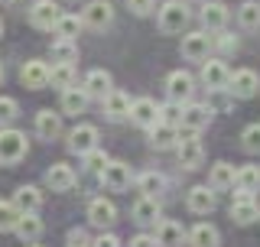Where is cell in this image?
I'll list each match as a JSON object with an SVG mask.
<instances>
[{"instance_id":"cell-9","label":"cell","mask_w":260,"mask_h":247,"mask_svg":"<svg viewBox=\"0 0 260 247\" xmlns=\"http://www.w3.org/2000/svg\"><path fill=\"white\" fill-rule=\"evenodd\" d=\"M208 52H211V36H208L205 29L185 33V36H182V59H189V62H205Z\"/></svg>"},{"instance_id":"cell-25","label":"cell","mask_w":260,"mask_h":247,"mask_svg":"<svg viewBox=\"0 0 260 247\" xmlns=\"http://www.w3.org/2000/svg\"><path fill=\"white\" fill-rule=\"evenodd\" d=\"M13 205L20 215H26V211H39L43 208V192H39L36 186H20L13 192Z\"/></svg>"},{"instance_id":"cell-35","label":"cell","mask_w":260,"mask_h":247,"mask_svg":"<svg viewBox=\"0 0 260 247\" xmlns=\"http://www.w3.org/2000/svg\"><path fill=\"white\" fill-rule=\"evenodd\" d=\"M238 23L244 29H260V4L257 0H244L238 7Z\"/></svg>"},{"instance_id":"cell-40","label":"cell","mask_w":260,"mask_h":247,"mask_svg":"<svg viewBox=\"0 0 260 247\" xmlns=\"http://www.w3.org/2000/svg\"><path fill=\"white\" fill-rule=\"evenodd\" d=\"M241 146H244L247 153H260V123H250V127H244Z\"/></svg>"},{"instance_id":"cell-5","label":"cell","mask_w":260,"mask_h":247,"mask_svg":"<svg viewBox=\"0 0 260 247\" xmlns=\"http://www.w3.org/2000/svg\"><path fill=\"white\" fill-rule=\"evenodd\" d=\"M81 23H85L88 29H108L114 23V7L108 0H91V4H85V10H81Z\"/></svg>"},{"instance_id":"cell-37","label":"cell","mask_w":260,"mask_h":247,"mask_svg":"<svg viewBox=\"0 0 260 247\" xmlns=\"http://www.w3.org/2000/svg\"><path fill=\"white\" fill-rule=\"evenodd\" d=\"M16 114H20V104H16L13 98L0 95V127H10V123L16 120Z\"/></svg>"},{"instance_id":"cell-30","label":"cell","mask_w":260,"mask_h":247,"mask_svg":"<svg viewBox=\"0 0 260 247\" xmlns=\"http://www.w3.org/2000/svg\"><path fill=\"white\" fill-rule=\"evenodd\" d=\"M88 101H91V98L85 95V88H75V85L65 88L62 91V114H75L78 117V114L88 111Z\"/></svg>"},{"instance_id":"cell-36","label":"cell","mask_w":260,"mask_h":247,"mask_svg":"<svg viewBox=\"0 0 260 247\" xmlns=\"http://www.w3.org/2000/svg\"><path fill=\"white\" fill-rule=\"evenodd\" d=\"M137 189H140L143 195H153V199H156L162 189H166V179H162L159 172H143V176L137 179Z\"/></svg>"},{"instance_id":"cell-49","label":"cell","mask_w":260,"mask_h":247,"mask_svg":"<svg viewBox=\"0 0 260 247\" xmlns=\"http://www.w3.org/2000/svg\"><path fill=\"white\" fill-rule=\"evenodd\" d=\"M0 33H4V23H0Z\"/></svg>"},{"instance_id":"cell-38","label":"cell","mask_w":260,"mask_h":247,"mask_svg":"<svg viewBox=\"0 0 260 247\" xmlns=\"http://www.w3.org/2000/svg\"><path fill=\"white\" fill-rule=\"evenodd\" d=\"M16 218H20L16 205H13V202H0V234H4V231H13Z\"/></svg>"},{"instance_id":"cell-32","label":"cell","mask_w":260,"mask_h":247,"mask_svg":"<svg viewBox=\"0 0 260 247\" xmlns=\"http://www.w3.org/2000/svg\"><path fill=\"white\" fill-rule=\"evenodd\" d=\"M49 85L59 88V91L72 88V85H75V69H72V65H65V62H55L52 69H49Z\"/></svg>"},{"instance_id":"cell-28","label":"cell","mask_w":260,"mask_h":247,"mask_svg":"<svg viewBox=\"0 0 260 247\" xmlns=\"http://www.w3.org/2000/svg\"><path fill=\"white\" fill-rule=\"evenodd\" d=\"M36 134L43 137V140H59L62 137V114L39 111L36 114Z\"/></svg>"},{"instance_id":"cell-7","label":"cell","mask_w":260,"mask_h":247,"mask_svg":"<svg viewBox=\"0 0 260 247\" xmlns=\"http://www.w3.org/2000/svg\"><path fill=\"white\" fill-rule=\"evenodd\" d=\"M166 95H169V101H176V104H189L192 95H195V78L182 69L173 72V75L166 78Z\"/></svg>"},{"instance_id":"cell-23","label":"cell","mask_w":260,"mask_h":247,"mask_svg":"<svg viewBox=\"0 0 260 247\" xmlns=\"http://www.w3.org/2000/svg\"><path fill=\"white\" fill-rule=\"evenodd\" d=\"M88 221H91L94 228H111L114 221H117V208H114L111 199H94L88 205Z\"/></svg>"},{"instance_id":"cell-34","label":"cell","mask_w":260,"mask_h":247,"mask_svg":"<svg viewBox=\"0 0 260 247\" xmlns=\"http://www.w3.org/2000/svg\"><path fill=\"white\" fill-rule=\"evenodd\" d=\"M234 186H238V192H250V195H254L260 189V166H241L238 176H234Z\"/></svg>"},{"instance_id":"cell-19","label":"cell","mask_w":260,"mask_h":247,"mask_svg":"<svg viewBox=\"0 0 260 247\" xmlns=\"http://www.w3.org/2000/svg\"><path fill=\"white\" fill-rule=\"evenodd\" d=\"M185 228L179 225V221H169V218H162V221H156V244L159 247H182L185 244Z\"/></svg>"},{"instance_id":"cell-1","label":"cell","mask_w":260,"mask_h":247,"mask_svg":"<svg viewBox=\"0 0 260 247\" xmlns=\"http://www.w3.org/2000/svg\"><path fill=\"white\" fill-rule=\"evenodd\" d=\"M26 150H29L26 134L13 127H0V166H16L26 156Z\"/></svg>"},{"instance_id":"cell-2","label":"cell","mask_w":260,"mask_h":247,"mask_svg":"<svg viewBox=\"0 0 260 247\" xmlns=\"http://www.w3.org/2000/svg\"><path fill=\"white\" fill-rule=\"evenodd\" d=\"M176 156H179V166L182 169H199L202 160H205V146H202L199 134L185 130V137H179V143H176Z\"/></svg>"},{"instance_id":"cell-29","label":"cell","mask_w":260,"mask_h":247,"mask_svg":"<svg viewBox=\"0 0 260 247\" xmlns=\"http://www.w3.org/2000/svg\"><path fill=\"white\" fill-rule=\"evenodd\" d=\"M130 98L124 91H111L104 98V114H108V120H127L130 117Z\"/></svg>"},{"instance_id":"cell-31","label":"cell","mask_w":260,"mask_h":247,"mask_svg":"<svg viewBox=\"0 0 260 247\" xmlns=\"http://www.w3.org/2000/svg\"><path fill=\"white\" fill-rule=\"evenodd\" d=\"M81 26H85V23H81V16H75V13H62L59 20H55L52 33H55L59 39H75L78 33H81Z\"/></svg>"},{"instance_id":"cell-42","label":"cell","mask_w":260,"mask_h":247,"mask_svg":"<svg viewBox=\"0 0 260 247\" xmlns=\"http://www.w3.org/2000/svg\"><path fill=\"white\" fill-rule=\"evenodd\" d=\"M211 46L221 49V52H238V39H234L231 33H224V29H218L215 36H211Z\"/></svg>"},{"instance_id":"cell-17","label":"cell","mask_w":260,"mask_h":247,"mask_svg":"<svg viewBox=\"0 0 260 247\" xmlns=\"http://www.w3.org/2000/svg\"><path fill=\"white\" fill-rule=\"evenodd\" d=\"M257 218H260V208H257L254 195H250V192H241L238 199L231 202V221H234V225H254Z\"/></svg>"},{"instance_id":"cell-46","label":"cell","mask_w":260,"mask_h":247,"mask_svg":"<svg viewBox=\"0 0 260 247\" xmlns=\"http://www.w3.org/2000/svg\"><path fill=\"white\" fill-rule=\"evenodd\" d=\"M69 247H91V244H81V241H69Z\"/></svg>"},{"instance_id":"cell-43","label":"cell","mask_w":260,"mask_h":247,"mask_svg":"<svg viewBox=\"0 0 260 247\" xmlns=\"http://www.w3.org/2000/svg\"><path fill=\"white\" fill-rule=\"evenodd\" d=\"M127 10L134 16H150L153 13V0H127Z\"/></svg>"},{"instance_id":"cell-11","label":"cell","mask_w":260,"mask_h":247,"mask_svg":"<svg viewBox=\"0 0 260 247\" xmlns=\"http://www.w3.org/2000/svg\"><path fill=\"white\" fill-rule=\"evenodd\" d=\"M69 153H75V156H85L88 150H94L98 146V127L94 123H78L75 130L69 134Z\"/></svg>"},{"instance_id":"cell-3","label":"cell","mask_w":260,"mask_h":247,"mask_svg":"<svg viewBox=\"0 0 260 247\" xmlns=\"http://www.w3.org/2000/svg\"><path fill=\"white\" fill-rule=\"evenodd\" d=\"M98 176H101V186L108 189V192H124V189H130V179H134V172H130L127 163L111 160L108 166L98 172Z\"/></svg>"},{"instance_id":"cell-39","label":"cell","mask_w":260,"mask_h":247,"mask_svg":"<svg viewBox=\"0 0 260 247\" xmlns=\"http://www.w3.org/2000/svg\"><path fill=\"white\" fill-rule=\"evenodd\" d=\"M81 160H85V169L88 172H101L104 166H108V153H104V150H98V146H94V150H88L85 156H81Z\"/></svg>"},{"instance_id":"cell-10","label":"cell","mask_w":260,"mask_h":247,"mask_svg":"<svg viewBox=\"0 0 260 247\" xmlns=\"http://www.w3.org/2000/svg\"><path fill=\"white\" fill-rule=\"evenodd\" d=\"M228 81H231V69L221 59H208L202 65V85L211 91H228Z\"/></svg>"},{"instance_id":"cell-14","label":"cell","mask_w":260,"mask_h":247,"mask_svg":"<svg viewBox=\"0 0 260 247\" xmlns=\"http://www.w3.org/2000/svg\"><path fill=\"white\" fill-rule=\"evenodd\" d=\"M211 123V108L208 104H199V101H189L182 108V123L179 127H185V130H192V134H199V130H205Z\"/></svg>"},{"instance_id":"cell-22","label":"cell","mask_w":260,"mask_h":247,"mask_svg":"<svg viewBox=\"0 0 260 247\" xmlns=\"http://www.w3.org/2000/svg\"><path fill=\"white\" fill-rule=\"evenodd\" d=\"M199 16H202L205 33H218V29H224V23H228V7L221 4V0H208Z\"/></svg>"},{"instance_id":"cell-4","label":"cell","mask_w":260,"mask_h":247,"mask_svg":"<svg viewBox=\"0 0 260 247\" xmlns=\"http://www.w3.org/2000/svg\"><path fill=\"white\" fill-rule=\"evenodd\" d=\"M228 91L234 98H241V101H247V98H254L260 91V75L254 69H238L231 72V81H228Z\"/></svg>"},{"instance_id":"cell-15","label":"cell","mask_w":260,"mask_h":247,"mask_svg":"<svg viewBox=\"0 0 260 247\" xmlns=\"http://www.w3.org/2000/svg\"><path fill=\"white\" fill-rule=\"evenodd\" d=\"M81 88H85V95L88 98H108L114 91V78H111V72H104V69H91L85 75V81H81Z\"/></svg>"},{"instance_id":"cell-12","label":"cell","mask_w":260,"mask_h":247,"mask_svg":"<svg viewBox=\"0 0 260 247\" xmlns=\"http://www.w3.org/2000/svg\"><path fill=\"white\" fill-rule=\"evenodd\" d=\"M59 16H62V10H59L55 0H36V4L29 7V23L36 29H52Z\"/></svg>"},{"instance_id":"cell-27","label":"cell","mask_w":260,"mask_h":247,"mask_svg":"<svg viewBox=\"0 0 260 247\" xmlns=\"http://www.w3.org/2000/svg\"><path fill=\"white\" fill-rule=\"evenodd\" d=\"M234 176H238V169L231 166V163H215L208 172V186L215 189V192H228V189H234Z\"/></svg>"},{"instance_id":"cell-24","label":"cell","mask_w":260,"mask_h":247,"mask_svg":"<svg viewBox=\"0 0 260 247\" xmlns=\"http://www.w3.org/2000/svg\"><path fill=\"white\" fill-rule=\"evenodd\" d=\"M130 215H134V221L137 225H156L159 221V199H153V195H140V199L134 202V211H130Z\"/></svg>"},{"instance_id":"cell-13","label":"cell","mask_w":260,"mask_h":247,"mask_svg":"<svg viewBox=\"0 0 260 247\" xmlns=\"http://www.w3.org/2000/svg\"><path fill=\"white\" fill-rule=\"evenodd\" d=\"M130 120H134L137 127L150 130L153 123H159V104L153 101V98H137V101L130 104Z\"/></svg>"},{"instance_id":"cell-45","label":"cell","mask_w":260,"mask_h":247,"mask_svg":"<svg viewBox=\"0 0 260 247\" xmlns=\"http://www.w3.org/2000/svg\"><path fill=\"white\" fill-rule=\"evenodd\" d=\"M130 247H159V244H156V237H153V234H137L134 241H130Z\"/></svg>"},{"instance_id":"cell-26","label":"cell","mask_w":260,"mask_h":247,"mask_svg":"<svg viewBox=\"0 0 260 247\" xmlns=\"http://www.w3.org/2000/svg\"><path fill=\"white\" fill-rule=\"evenodd\" d=\"M179 143V130L173 127V123H153L150 127V146L153 150H173V146Z\"/></svg>"},{"instance_id":"cell-20","label":"cell","mask_w":260,"mask_h":247,"mask_svg":"<svg viewBox=\"0 0 260 247\" xmlns=\"http://www.w3.org/2000/svg\"><path fill=\"white\" fill-rule=\"evenodd\" d=\"M20 81L29 88V91H39V88H46V85H49V65L39 62V59H29V62L20 69Z\"/></svg>"},{"instance_id":"cell-48","label":"cell","mask_w":260,"mask_h":247,"mask_svg":"<svg viewBox=\"0 0 260 247\" xmlns=\"http://www.w3.org/2000/svg\"><path fill=\"white\" fill-rule=\"evenodd\" d=\"M26 247H39V244H26Z\"/></svg>"},{"instance_id":"cell-47","label":"cell","mask_w":260,"mask_h":247,"mask_svg":"<svg viewBox=\"0 0 260 247\" xmlns=\"http://www.w3.org/2000/svg\"><path fill=\"white\" fill-rule=\"evenodd\" d=\"M0 81H4V65H0Z\"/></svg>"},{"instance_id":"cell-33","label":"cell","mask_w":260,"mask_h":247,"mask_svg":"<svg viewBox=\"0 0 260 247\" xmlns=\"http://www.w3.org/2000/svg\"><path fill=\"white\" fill-rule=\"evenodd\" d=\"M49 55H52V62L72 65V62L78 59V43H75V39H55L52 49H49Z\"/></svg>"},{"instance_id":"cell-16","label":"cell","mask_w":260,"mask_h":247,"mask_svg":"<svg viewBox=\"0 0 260 247\" xmlns=\"http://www.w3.org/2000/svg\"><path fill=\"white\" fill-rule=\"evenodd\" d=\"M13 231H16V237H20L23 244H36L39 237H43L46 225H43V218H39L36 211H26V215H20V218H16Z\"/></svg>"},{"instance_id":"cell-8","label":"cell","mask_w":260,"mask_h":247,"mask_svg":"<svg viewBox=\"0 0 260 247\" xmlns=\"http://www.w3.org/2000/svg\"><path fill=\"white\" fill-rule=\"evenodd\" d=\"M185 26H189V10H185V4L169 0V4L159 10V29L162 33H182Z\"/></svg>"},{"instance_id":"cell-6","label":"cell","mask_w":260,"mask_h":247,"mask_svg":"<svg viewBox=\"0 0 260 247\" xmlns=\"http://www.w3.org/2000/svg\"><path fill=\"white\" fill-rule=\"evenodd\" d=\"M185 205H189L192 215H211L218 205V192L211 186H192L185 192Z\"/></svg>"},{"instance_id":"cell-41","label":"cell","mask_w":260,"mask_h":247,"mask_svg":"<svg viewBox=\"0 0 260 247\" xmlns=\"http://www.w3.org/2000/svg\"><path fill=\"white\" fill-rule=\"evenodd\" d=\"M159 120H162V123H173V127H179V123H182V104H176V101L159 104Z\"/></svg>"},{"instance_id":"cell-18","label":"cell","mask_w":260,"mask_h":247,"mask_svg":"<svg viewBox=\"0 0 260 247\" xmlns=\"http://www.w3.org/2000/svg\"><path fill=\"white\" fill-rule=\"evenodd\" d=\"M75 182H78L75 169L65 166V163H52V166L46 169V186L52 189V192H69V189L75 186Z\"/></svg>"},{"instance_id":"cell-44","label":"cell","mask_w":260,"mask_h":247,"mask_svg":"<svg viewBox=\"0 0 260 247\" xmlns=\"http://www.w3.org/2000/svg\"><path fill=\"white\" fill-rule=\"evenodd\" d=\"M91 247H120V241H117V234H98Z\"/></svg>"},{"instance_id":"cell-21","label":"cell","mask_w":260,"mask_h":247,"mask_svg":"<svg viewBox=\"0 0 260 247\" xmlns=\"http://www.w3.org/2000/svg\"><path fill=\"white\" fill-rule=\"evenodd\" d=\"M185 244H189V247H221V234H218L215 225L199 221V225H195L192 231L185 234Z\"/></svg>"}]
</instances>
